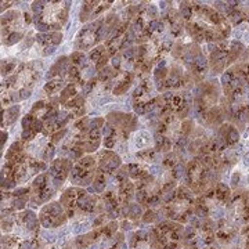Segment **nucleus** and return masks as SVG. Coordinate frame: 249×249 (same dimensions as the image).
Here are the masks:
<instances>
[{
  "mask_svg": "<svg viewBox=\"0 0 249 249\" xmlns=\"http://www.w3.org/2000/svg\"><path fill=\"white\" fill-rule=\"evenodd\" d=\"M106 50H107V49H106V46H98V47H96L93 52H90L89 58L91 60V61L94 62V64H96V62H97L98 60H100V58L104 55V54L107 53Z\"/></svg>",
  "mask_w": 249,
  "mask_h": 249,
  "instance_id": "nucleus-30",
  "label": "nucleus"
},
{
  "mask_svg": "<svg viewBox=\"0 0 249 249\" xmlns=\"http://www.w3.org/2000/svg\"><path fill=\"white\" fill-rule=\"evenodd\" d=\"M119 227H121L124 231H129V230L133 229V223L130 222V220H127V219H124L122 222L119 223Z\"/></svg>",
  "mask_w": 249,
  "mask_h": 249,
  "instance_id": "nucleus-41",
  "label": "nucleus"
},
{
  "mask_svg": "<svg viewBox=\"0 0 249 249\" xmlns=\"http://www.w3.org/2000/svg\"><path fill=\"white\" fill-rule=\"evenodd\" d=\"M180 17L183 21L191 22V18L194 17V9H193V3L190 1H183L180 3Z\"/></svg>",
  "mask_w": 249,
  "mask_h": 249,
  "instance_id": "nucleus-22",
  "label": "nucleus"
},
{
  "mask_svg": "<svg viewBox=\"0 0 249 249\" xmlns=\"http://www.w3.org/2000/svg\"><path fill=\"white\" fill-rule=\"evenodd\" d=\"M196 196L184 184L162 196L160 212L165 219L187 224L194 216Z\"/></svg>",
  "mask_w": 249,
  "mask_h": 249,
  "instance_id": "nucleus-1",
  "label": "nucleus"
},
{
  "mask_svg": "<svg viewBox=\"0 0 249 249\" xmlns=\"http://www.w3.org/2000/svg\"><path fill=\"white\" fill-rule=\"evenodd\" d=\"M22 37H24V32H21V31H14V32H11L9 36H6V37L3 39V43L6 46H13L16 45L17 42H19Z\"/></svg>",
  "mask_w": 249,
  "mask_h": 249,
  "instance_id": "nucleus-26",
  "label": "nucleus"
},
{
  "mask_svg": "<svg viewBox=\"0 0 249 249\" xmlns=\"http://www.w3.org/2000/svg\"><path fill=\"white\" fill-rule=\"evenodd\" d=\"M155 151L157 150H142L137 154V158H142V160H145V162H148L150 160H155Z\"/></svg>",
  "mask_w": 249,
  "mask_h": 249,
  "instance_id": "nucleus-35",
  "label": "nucleus"
},
{
  "mask_svg": "<svg viewBox=\"0 0 249 249\" xmlns=\"http://www.w3.org/2000/svg\"><path fill=\"white\" fill-rule=\"evenodd\" d=\"M19 109L21 107L18 104H14L9 107L6 111L3 109V121H1V127H7L10 124H16L18 119V115H19Z\"/></svg>",
  "mask_w": 249,
  "mask_h": 249,
  "instance_id": "nucleus-16",
  "label": "nucleus"
},
{
  "mask_svg": "<svg viewBox=\"0 0 249 249\" xmlns=\"http://www.w3.org/2000/svg\"><path fill=\"white\" fill-rule=\"evenodd\" d=\"M229 249H249V224L237 229Z\"/></svg>",
  "mask_w": 249,
  "mask_h": 249,
  "instance_id": "nucleus-15",
  "label": "nucleus"
},
{
  "mask_svg": "<svg viewBox=\"0 0 249 249\" xmlns=\"http://www.w3.org/2000/svg\"><path fill=\"white\" fill-rule=\"evenodd\" d=\"M133 109L137 115H144V114L147 112V109H145V103H142L140 100H134Z\"/></svg>",
  "mask_w": 249,
  "mask_h": 249,
  "instance_id": "nucleus-38",
  "label": "nucleus"
},
{
  "mask_svg": "<svg viewBox=\"0 0 249 249\" xmlns=\"http://www.w3.org/2000/svg\"><path fill=\"white\" fill-rule=\"evenodd\" d=\"M121 55L119 54H115L114 57H112V60H111V64H112V67L115 68V70H119L121 68Z\"/></svg>",
  "mask_w": 249,
  "mask_h": 249,
  "instance_id": "nucleus-44",
  "label": "nucleus"
},
{
  "mask_svg": "<svg viewBox=\"0 0 249 249\" xmlns=\"http://www.w3.org/2000/svg\"><path fill=\"white\" fill-rule=\"evenodd\" d=\"M147 14H148V17L151 18V19H157L158 17V9H157V6H154V4H148L147 6Z\"/></svg>",
  "mask_w": 249,
  "mask_h": 249,
  "instance_id": "nucleus-40",
  "label": "nucleus"
},
{
  "mask_svg": "<svg viewBox=\"0 0 249 249\" xmlns=\"http://www.w3.org/2000/svg\"><path fill=\"white\" fill-rule=\"evenodd\" d=\"M133 73H127L119 83H116V86L114 88V91H112V93H114L115 96H122V94H124L127 90L130 89V86H132V83H133Z\"/></svg>",
  "mask_w": 249,
  "mask_h": 249,
  "instance_id": "nucleus-19",
  "label": "nucleus"
},
{
  "mask_svg": "<svg viewBox=\"0 0 249 249\" xmlns=\"http://www.w3.org/2000/svg\"><path fill=\"white\" fill-rule=\"evenodd\" d=\"M172 145H173V142L172 139H169L168 136L165 134H155V150L158 152H170L172 150Z\"/></svg>",
  "mask_w": 249,
  "mask_h": 249,
  "instance_id": "nucleus-17",
  "label": "nucleus"
},
{
  "mask_svg": "<svg viewBox=\"0 0 249 249\" xmlns=\"http://www.w3.org/2000/svg\"><path fill=\"white\" fill-rule=\"evenodd\" d=\"M83 191L85 190L82 187H70L61 194L60 202L64 206L68 219L75 217V206H76V202H78L79 196L83 194Z\"/></svg>",
  "mask_w": 249,
  "mask_h": 249,
  "instance_id": "nucleus-10",
  "label": "nucleus"
},
{
  "mask_svg": "<svg viewBox=\"0 0 249 249\" xmlns=\"http://www.w3.org/2000/svg\"><path fill=\"white\" fill-rule=\"evenodd\" d=\"M216 136L223 140V142L227 145V147H232L235 145L237 142H240V132L238 129L234 126V124H229V122H224V124L217 129V133Z\"/></svg>",
  "mask_w": 249,
  "mask_h": 249,
  "instance_id": "nucleus-13",
  "label": "nucleus"
},
{
  "mask_svg": "<svg viewBox=\"0 0 249 249\" xmlns=\"http://www.w3.org/2000/svg\"><path fill=\"white\" fill-rule=\"evenodd\" d=\"M70 60H71L72 65H75L78 68H79L80 65L86 67V57H85V54L82 53V52H73L71 54V57H70Z\"/></svg>",
  "mask_w": 249,
  "mask_h": 249,
  "instance_id": "nucleus-27",
  "label": "nucleus"
},
{
  "mask_svg": "<svg viewBox=\"0 0 249 249\" xmlns=\"http://www.w3.org/2000/svg\"><path fill=\"white\" fill-rule=\"evenodd\" d=\"M199 121H201V124H205L209 129H219L226 122V118H224V112H223L222 107L214 106Z\"/></svg>",
  "mask_w": 249,
  "mask_h": 249,
  "instance_id": "nucleus-12",
  "label": "nucleus"
},
{
  "mask_svg": "<svg viewBox=\"0 0 249 249\" xmlns=\"http://www.w3.org/2000/svg\"><path fill=\"white\" fill-rule=\"evenodd\" d=\"M16 67H17V60H3V62H1V75L9 78L11 72L17 71Z\"/></svg>",
  "mask_w": 249,
  "mask_h": 249,
  "instance_id": "nucleus-24",
  "label": "nucleus"
},
{
  "mask_svg": "<svg viewBox=\"0 0 249 249\" xmlns=\"http://www.w3.org/2000/svg\"><path fill=\"white\" fill-rule=\"evenodd\" d=\"M116 75V72L112 70V68H109V67H106L104 70H101V71L98 72V76L97 79L101 80V82H108L109 79H112L114 76Z\"/></svg>",
  "mask_w": 249,
  "mask_h": 249,
  "instance_id": "nucleus-29",
  "label": "nucleus"
},
{
  "mask_svg": "<svg viewBox=\"0 0 249 249\" xmlns=\"http://www.w3.org/2000/svg\"><path fill=\"white\" fill-rule=\"evenodd\" d=\"M65 106H67V108H68L70 111L75 112L76 109L85 107V98H83V96H76V97L73 98V100H71V101H70L68 104H65Z\"/></svg>",
  "mask_w": 249,
  "mask_h": 249,
  "instance_id": "nucleus-28",
  "label": "nucleus"
},
{
  "mask_svg": "<svg viewBox=\"0 0 249 249\" xmlns=\"http://www.w3.org/2000/svg\"><path fill=\"white\" fill-rule=\"evenodd\" d=\"M78 96V90H76V85L75 83H68L64 89L61 90V94L58 98V103L61 104H68L71 100Z\"/></svg>",
  "mask_w": 249,
  "mask_h": 249,
  "instance_id": "nucleus-18",
  "label": "nucleus"
},
{
  "mask_svg": "<svg viewBox=\"0 0 249 249\" xmlns=\"http://www.w3.org/2000/svg\"><path fill=\"white\" fill-rule=\"evenodd\" d=\"M186 163H183V162H178V165L175 166V168H172V172H170V176L173 180H180V178H184V175H186Z\"/></svg>",
  "mask_w": 249,
  "mask_h": 249,
  "instance_id": "nucleus-25",
  "label": "nucleus"
},
{
  "mask_svg": "<svg viewBox=\"0 0 249 249\" xmlns=\"http://www.w3.org/2000/svg\"><path fill=\"white\" fill-rule=\"evenodd\" d=\"M55 193L57 190L54 188L49 173L47 172L40 173L34 178L31 184V204L35 206L49 204L50 199L55 196Z\"/></svg>",
  "mask_w": 249,
  "mask_h": 249,
  "instance_id": "nucleus-7",
  "label": "nucleus"
},
{
  "mask_svg": "<svg viewBox=\"0 0 249 249\" xmlns=\"http://www.w3.org/2000/svg\"><path fill=\"white\" fill-rule=\"evenodd\" d=\"M97 80V78H91L89 82H86V83L83 85V88H82V96H88V94H90V91L94 89Z\"/></svg>",
  "mask_w": 249,
  "mask_h": 249,
  "instance_id": "nucleus-36",
  "label": "nucleus"
},
{
  "mask_svg": "<svg viewBox=\"0 0 249 249\" xmlns=\"http://www.w3.org/2000/svg\"><path fill=\"white\" fill-rule=\"evenodd\" d=\"M36 43L40 46L43 50V55L53 54L57 49V46L62 42V34L60 32H47V34H39L35 37Z\"/></svg>",
  "mask_w": 249,
  "mask_h": 249,
  "instance_id": "nucleus-11",
  "label": "nucleus"
},
{
  "mask_svg": "<svg viewBox=\"0 0 249 249\" xmlns=\"http://www.w3.org/2000/svg\"><path fill=\"white\" fill-rule=\"evenodd\" d=\"M22 18H24V24H25V25H29V24H31V22L34 21L32 16H31V14H29L28 11H25V13L22 14Z\"/></svg>",
  "mask_w": 249,
  "mask_h": 249,
  "instance_id": "nucleus-46",
  "label": "nucleus"
},
{
  "mask_svg": "<svg viewBox=\"0 0 249 249\" xmlns=\"http://www.w3.org/2000/svg\"><path fill=\"white\" fill-rule=\"evenodd\" d=\"M61 89H64V79L62 78L49 80L45 85V88H43V90H45L49 96H53L55 93H58Z\"/></svg>",
  "mask_w": 249,
  "mask_h": 249,
  "instance_id": "nucleus-21",
  "label": "nucleus"
},
{
  "mask_svg": "<svg viewBox=\"0 0 249 249\" xmlns=\"http://www.w3.org/2000/svg\"><path fill=\"white\" fill-rule=\"evenodd\" d=\"M219 94H220V88L217 85V80H204L196 85L194 94H193V98H194L193 107L198 119H201L211 108L217 106Z\"/></svg>",
  "mask_w": 249,
  "mask_h": 249,
  "instance_id": "nucleus-3",
  "label": "nucleus"
},
{
  "mask_svg": "<svg viewBox=\"0 0 249 249\" xmlns=\"http://www.w3.org/2000/svg\"><path fill=\"white\" fill-rule=\"evenodd\" d=\"M169 76V72H168V68L166 67H158L155 72H154V78H155V82L160 83V82H163Z\"/></svg>",
  "mask_w": 249,
  "mask_h": 249,
  "instance_id": "nucleus-32",
  "label": "nucleus"
},
{
  "mask_svg": "<svg viewBox=\"0 0 249 249\" xmlns=\"http://www.w3.org/2000/svg\"><path fill=\"white\" fill-rule=\"evenodd\" d=\"M98 1H85L82 3V10H80V21L82 22H86L88 19L93 18L94 14V10L97 7Z\"/></svg>",
  "mask_w": 249,
  "mask_h": 249,
  "instance_id": "nucleus-20",
  "label": "nucleus"
},
{
  "mask_svg": "<svg viewBox=\"0 0 249 249\" xmlns=\"http://www.w3.org/2000/svg\"><path fill=\"white\" fill-rule=\"evenodd\" d=\"M7 137H9V134H7V132H1V150L4 148V142H7Z\"/></svg>",
  "mask_w": 249,
  "mask_h": 249,
  "instance_id": "nucleus-47",
  "label": "nucleus"
},
{
  "mask_svg": "<svg viewBox=\"0 0 249 249\" xmlns=\"http://www.w3.org/2000/svg\"><path fill=\"white\" fill-rule=\"evenodd\" d=\"M186 226L173 220H163L151 227L150 241L154 249H183Z\"/></svg>",
  "mask_w": 249,
  "mask_h": 249,
  "instance_id": "nucleus-2",
  "label": "nucleus"
},
{
  "mask_svg": "<svg viewBox=\"0 0 249 249\" xmlns=\"http://www.w3.org/2000/svg\"><path fill=\"white\" fill-rule=\"evenodd\" d=\"M127 172H129V178H133V180H137L142 173V170L139 166V163H129L127 165Z\"/></svg>",
  "mask_w": 249,
  "mask_h": 249,
  "instance_id": "nucleus-33",
  "label": "nucleus"
},
{
  "mask_svg": "<svg viewBox=\"0 0 249 249\" xmlns=\"http://www.w3.org/2000/svg\"><path fill=\"white\" fill-rule=\"evenodd\" d=\"M54 144H49L47 147H46V150H43V155H42V160L43 162H49V160H52V158L54 157Z\"/></svg>",
  "mask_w": 249,
  "mask_h": 249,
  "instance_id": "nucleus-37",
  "label": "nucleus"
},
{
  "mask_svg": "<svg viewBox=\"0 0 249 249\" xmlns=\"http://www.w3.org/2000/svg\"><path fill=\"white\" fill-rule=\"evenodd\" d=\"M72 168H73L72 160H65V158H60V160H53V163L50 165L47 173H49L50 180H52L54 188L57 191L61 188L62 184L65 183V180L70 178Z\"/></svg>",
  "mask_w": 249,
  "mask_h": 249,
  "instance_id": "nucleus-8",
  "label": "nucleus"
},
{
  "mask_svg": "<svg viewBox=\"0 0 249 249\" xmlns=\"http://www.w3.org/2000/svg\"><path fill=\"white\" fill-rule=\"evenodd\" d=\"M116 144V139L115 137H108V139H104V147L107 148V150H111V148H114Z\"/></svg>",
  "mask_w": 249,
  "mask_h": 249,
  "instance_id": "nucleus-43",
  "label": "nucleus"
},
{
  "mask_svg": "<svg viewBox=\"0 0 249 249\" xmlns=\"http://www.w3.org/2000/svg\"><path fill=\"white\" fill-rule=\"evenodd\" d=\"M70 57H67V55H62L60 57L55 64H54L53 67L49 70L47 72V75H46V78L47 80H52V79H57V78H62V76H65L67 73H68V68L71 67V64H70Z\"/></svg>",
  "mask_w": 249,
  "mask_h": 249,
  "instance_id": "nucleus-14",
  "label": "nucleus"
},
{
  "mask_svg": "<svg viewBox=\"0 0 249 249\" xmlns=\"http://www.w3.org/2000/svg\"><path fill=\"white\" fill-rule=\"evenodd\" d=\"M101 132H103L104 139H108V137H115L116 139V136H118V129H116L115 126H112L111 124H108V122L103 126Z\"/></svg>",
  "mask_w": 249,
  "mask_h": 249,
  "instance_id": "nucleus-34",
  "label": "nucleus"
},
{
  "mask_svg": "<svg viewBox=\"0 0 249 249\" xmlns=\"http://www.w3.org/2000/svg\"><path fill=\"white\" fill-rule=\"evenodd\" d=\"M67 133V129H62V130H57L55 133L52 134V144H55V142H60L64 139V136Z\"/></svg>",
  "mask_w": 249,
  "mask_h": 249,
  "instance_id": "nucleus-39",
  "label": "nucleus"
},
{
  "mask_svg": "<svg viewBox=\"0 0 249 249\" xmlns=\"http://www.w3.org/2000/svg\"><path fill=\"white\" fill-rule=\"evenodd\" d=\"M226 219L234 226L241 227L249 224V190L237 188L226 206Z\"/></svg>",
  "mask_w": 249,
  "mask_h": 249,
  "instance_id": "nucleus-4",
  "label": "nucleus"
},
{
  "mask_svg": "<svg viewBox=\"0 0 249 249\" xmlns=\"http://www.w3.org/2000/svg\"><path fill=\"white\" fill-rule=\"evenodd\" d=\"M24 142L21 140V142H16L11 144V147L9 148V151L6 154V160H11L14 157H17L18 154H22L24 152Z\"/></svg>",
  "mask_w": 249,
  "mask_h": 249,
  "instance_id": "nucleus-23",
  "label": "nucleus"
},
{
  "mask_svg": "<svg viewBox=\"0 0 249 249\" xmlns=\"http://www.w3.org/2000/svg\"><path fill=\"white\" fill-rule=\"evenodd\" d=\"M14 1H3L1 3V11H4V9H9L10 4H13Z\"/></svg>",
  "mask_w": 249,
  "mask_h": 249,
  "instance_id": "nucleus-48",
  "label": "nucleus"
},
{
  "mask_svg": "<svg viewBox=\"0 0 249 249\" xmlns=\"http://www.w3.org/2000/svg\"><path fill=\"white\" fill-rule=\"evenodd\" d=\"M39 220H40V224L43 229L52 230V229L62 227L68 222V216H67V212L60 201L58 202L52 201V202L42 206V209L39 212Z\"/></svg>",
  "mask_w": 249,
  "mask_h": 249,
  "instance_id": "nucleus-6",
  "label": "nucleus"
},
{
  "mask_svg": "<svg viewBox=\"0 0 249 249\" xmlns=\"http://www.w3.org/2000/svg\"><path fill=\"white\" fill-rule=\"evenodd\" d=\"M121 165H122V160L115 152L104 150L98 154L97 169L101 170L103 173H106L107 176H112L116 170L121 168Z\"/></svg>",
  "mask_w": 249,
  "mask_h": 249,
  "instance_id": "nucleus-9",
  "label": "nucleus"
},
{
  "mask_svg": "<svg viewBox=\"0 0 249 249\" xmlns=\"http://www.w3.org/2000/svg\"><path fill=\"white\" fill-rule=\"evenodd\" d=\"M97 170V162L93 157H85L82 160H76L70 175V180L72 184L76 187H88L93 184L94 175Z\"/></svg>",
  "mask_w": 249,
  "mask_h": 249,
  "instance_id": "nucleus-5",
  "label": "nucleus"
},
{
  "mask_svg": "<svg viewBox=\"0 0 249 249\" xmlns=\"http://www.w3.org/2000/svg\"><path fill=\"white\" fill-rule=\"evenodd\" d=\"M124 57L126 58V60H127V61H133L134 57H136V50H134L133 47H130V49L124 50Z\"/></svg>",
  "mask_w": 249,
  "mask_h": 249,
  "instance_id": "nucleus-42",
  "label": "nucleus"
},
{
  "mask_svg": "<svg viewBox=\"0 0 249 249\" xmlns=\"http://www.w3.org/2000/svg\"><path fill=\"white\" fill-rule=\"evenodd\" d=\"M160 168L158 166V165H154V166H151L150 170H148V173H150L151 176H154V178H155V176H158V175H160Z\"/></svg>",
  "mask_w": 249,
  "mask_h": 249,
  "instance_id": "nucleus-45",
  "label": "nucleus"
},
{
  "mask_svg": "<svg viewBox=\"0 0 249 249\" xmlns=\"http://www.w3.org/2000/svg\"><path fill=\"white\" fill-rule=\"evenodd\" d=\"M83 150L80 148V147H78V145H72V147H70V150L67 151V154H68V157H70V160H82V157H83Z\"/></svg>",
  "mask_w": 249,
  "mask_h": 249,
  "instance_id": "nucleus-31",
  "label": "nucleus"
}]
</instances>
